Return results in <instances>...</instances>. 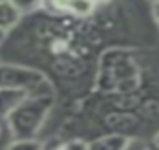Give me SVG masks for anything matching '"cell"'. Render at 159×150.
I'll list each match as a JSON object with an SVG mask.
<instances>
[{"label": "cell", "mask_w": 159, "mask_h": 150, "mask_svg": "<svg viewBox=\"0 0 159 150\" xmlns=\"http://www.w3.org/2000/svg\"><path fill=\"white\" fill-rule=\"evenodd\" d=\"M52 103L51 94H28L25 101H21L6 118L10 133L13 139L17 137H34L36 131L45 122L49 107Z\"/></svg>", "instance_id": "cell-1"}, {"label": "cell", "mask_w": 159, "mask_h": 150, "mask_svg": "<svg viewBox=\"0 0 159 150\" xmlns=\"http://www.w3.org/2000/svg\"><path fill=\"white\" fill-rule=\"evenodd\" d=\"M43 83V77L28 68L21 66H10L0 62V88L8 87V88H26L28 92Z\"/></svg>", "instance_id": "cell-2"}, {"label": "cell", "mask_w": 159, "mask_h": 150, "mask_svg": "<svg viewBox=\"0 0 159 150\" xmlns=\"http://www.w3.org/2000/svg\"><path fill=\"white\" fill-rule=\"evenodd\" d=\"M28 90L26 88H8L2 87L0 88V118H8V115L28 98Z\"/></svg>", "instance_id": "cell-3"}, {"label": "cell", "mask_w": 159, "mask_h": 150, "mask_svg": "<svg viewBox=\"0 0 159 150\" xmlns=\"http://www.w3.org/2000/svg\"><path fill=\"white\" fill-rule=\"evenodd\" d=\"M127 143H129L127 135L112 133V135H105V137L90 143V148H99V150H127Z\"/></svg>", "instance_id": "cell-4"}, {"label": "cell", "mask_w": 159, "mask_h": 150, "mask_svg": "<svg viewBox=\"0 0 159 150\" xmlns=\"http://www.w3.org/2000/svg\"><path fill=\"white\" fill-rule=\"evenodd\" d=\"M21 12L10 2V0H4V2H0V28L2 30H11L17 23H19V19H21Z\"/></svg>", "instance_id": "cell-5"}, {"label": "cell", "mask_w": 159, "mask_h": 150, "mask_svg": "<svg viewBox=\"0 0 159 150\" xmlns=\"http://www.w3.org/2000/svg\"><path fill=\"white\" fill-rule=\"evenodd\" d=\"M6 146H8V148H17V150H21V148L36 150V148H41V143H39V141H36L34 137H17V139L10 141Z\"/></svg>", "instance_id": "cell-6"}, {"label": "cell", "mask_w": 159, "mask_h": 150, "mask_svg": "<svg viewBox=\"0 0 159 150\" xmlns=\"http://www.w3.org/2000/svg\"><path fill=\"white\" fill-rule=\"evenodd\" d=\"M10 2L25 15V13H32V12L39 10L41 4H43V0H10Z\"/></svg>", "instance_id": "cell-7"}, {"label": "cell", "mask_w": 159, "mask_h": 150, "mask_svg": "<svg viewBox=\"0 0 159 150\" xmlns=\"http://www.w3.org/2000/svg\"><path fill=\"white\" fill-rule=\"evenodd\" d=\"M62 148H90V143L83 139H71L67 143H62Z\"/></svg>", "instance_id": "cell-8"}, {"label": "cell", "mask_w": 159, "mask_h": 150, "mask_svg": "<svg viewBox=\"0 0 159 150\" xmlns=\"http://www.w3.org/2000/svg\"><path fill=\"white\" fill-rule=\"evenodd\" d=\"M152 13H153V19H155V23L159 26V0H155V2L152 4Z\"/></svg>", "instance_id": "cell-9"}, {"label": "cell", "mask_w": 159, "mask_h": 150, "mask_svg": "<svg viewBox=\"0 0 159 150\" xmlns=\"http://www.w3.org/2000/svg\"><path fill=\"white\" fill-rule=\"evenodd\" d=\"M109 2H111V0H94L96 6H99V4H109Z\"/></svg>", "instance_id": "cell-10"}, {"label": "cell", "mask_w": 159, "mask_h": 150, "mask_svg": "<svg viewBox=\"0 0 159 150\" xmlns=\"http://www.w3.org/2000/svg\"><path fill=\"white\" fill-rule=\"evenodd\" d=\"M4 38H6V30H2V28H0V45H2Z\"/></svg>", "instance_id": "cell-11"}, {"label": "cell", "mask_w": 159, "mask_h": 150, "mask_svg": "<svg viewBox=\"0 0 159 150\" xmlns=\"http://www.w3.org/2000/svg\"><path fill=\"white\" fill-rule=\"evenodd\" d=\"M153 144H155V146H159V131H157V133H155V137H153Z\"/></svg>", "instance_id": "cell-12"}, {"label": "cell", "mask_w": 159, "mask_h": 150, "mask_svg": "<svg viewBox=\"0 0 159 150\" xmlns=\"http://www.w3.org/2000/svg\"><path fill=\"white\" fill-rule=\"evenodd\" d=\"M0 120H2V118H0ZM0 135H2V122H0Z\"/></svg>", "instance_id": "cell-13"}, {"label": "cell", "mask_w": 159, "mask_h": 150, "mask_svg": "<svg viewBox=\"0 0 159 150\" xmlns=\"http://www.w3.org/2000/svg\"><path fill=\"white\" fill-rule=\"evenodd\" d=\"M148 2H150V4H153V2H155V0H148Z\"/></svg>", "instance_id": "cell-14"}, {"label": "cell", "mask_w": 159, "mask_h": 150, "mask_svg": "<svg viewBox=\"0 0 159 150\" xmlns=\"http://www.w3.org/2000/svg\"><path fill=\"white\" fill-rule=\"evenodd\" d=\"M0 2H4V0H0Z\"/></svg>", "instance_id": "cell-15"}]
</instances>
